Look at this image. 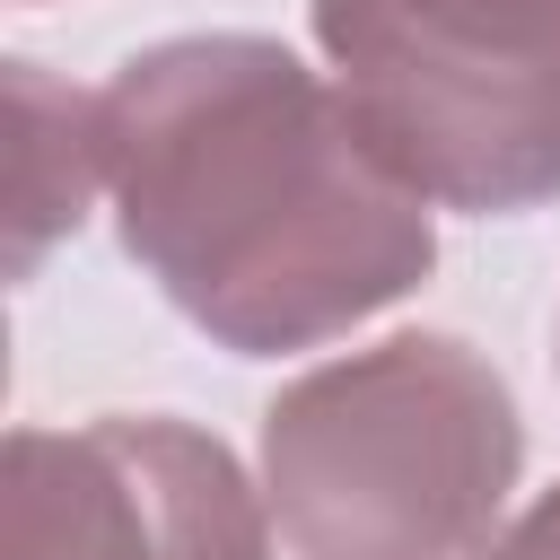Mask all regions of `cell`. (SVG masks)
I'll return each mask as SVG.
<instances>
[{
  "instance_id": "cell-1",
  "label": "cell",
  "mask_w": 560,
  "mask_h": 560,
  "mask_svg": "<svg viewBox=\"0 0 560 560\" xmlns=\"http://www.w3.org/2000/svg\"><path fill=\"white\" fill-rule=\"evenodd\" d=\"M96 114L122 254L236 359L324 350L438 271V201L280 35L140 44Z\"/></svg>"
},
{
  "instance_id": "cell-2",
  "label": "cell",
  "mask_w": 560,
  "mask_h": 560,
  "mask_svg": "<svg viewBox=\"0 0 560 560\" xmlns=\"http://www.w3.org/2000/svg\"><path fill=\"white\" fill-rule=\"evenodd\" d=\"M516 472V394L464 332H385L262 402V499L289 560H472Z\"/></svg>"
},
{
  "instance_id": "cell-3",
  "label": "cell",
  "mask_w": 560,
  "mask_h": 560,
  "mask_svg": "<svg viewBox=\"0 0 560 560\" xmlns=\"http://www.w3.org/2000/svg\"><path fill=\"white\" fill-rule=\"evenodd\" d=\"M306 26L368 140L438 210L560 201V0H306Z\"/></svg>"
},
{
  "instance_id": "cell-4",
  "label": "cell",
  "mask_w": 560,
  "mask_h": 560,
  "mask_svg": "<svg viewBox=\"0 0 560 560\" xmlns=\"http://www.w3.org/2000/svg\"><path fill=\"white\" fill-rule=\"evenodd\" d=\"M0 560H271V499L192 420L9 429Z\"/></svg>"
},
{
  "instance_id": "cell-5",
  "label": "cell",
  "mask_w": 560,
  "mask_h": 560,
  "mask_svg": "<svg viewBox=\"0 0 560 560\" xmlns=\"http://www.w3.org/2000/svg\"><path fill=\"white\" fill-rule=\"evenodd\" d=\"M9 271L35 280L105 184V114L96 96L44 79V61H9Z\"/></svg>"
},
{
  "instance_id": "cell-6",
  "label": "cell",
  "mask_w": 560,
  "mask_h": 560,
  "mask_svg": "<svg viewBox=\"0 0 560 560\" xmlns=\"http://www.w3.org/2000/svg\"><path fill=\"white\" fill-rule=\"evenodd\" d=\"M472 560H560V481H551L534 508H516V516H508Z\"/></svg>"
}]
</instances>
